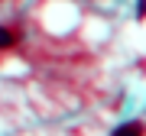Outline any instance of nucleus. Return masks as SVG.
<instances>
[{"label": "nucleus", "instance_id": "obj_1", "mask_svg": "<svg viewBox=\"0 0 146 136\" xmlns=\"http://www.w3.org/2000/svg\"><path fill=\"white\" fill-rule=\"evenodd\" d=\"M114 136H143V123L140 120H133V123H123Z\"/></svg>", "mask_w": 146, "mask_h": 136}, {"label": "nucleus", "instance_id": "obj_2", "mask_svg": "<svg viewBox=\"0 0 146 136\" xmlns=\"http://www.w3.org/2000/svg\"><path fill=\"white\" fill-rule=\"evenodd\" d=\"M13 42H16V36H13L10 29H0V49H10Z\"/></svg>", "mask_w": 146, "mask_h": 136}]
</instances>
